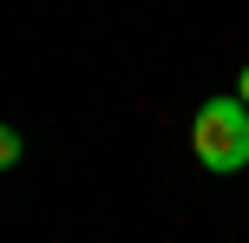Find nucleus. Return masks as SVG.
<instances>
[{
    "label": "nucleus",
    "instance_id": "1",
    "mask_svg": "<svg viewBox=\"0 0 249 243\" xmlns=\"http://www.w3.org/2000/svg\"><path fill=\"white\" fill-rule=\"evenodd\" d=\"M190 151L203 171H243L249 165V105L243 99H210L197 105V125H190Z\"/></svg>",
    "mask_w": 249,
    "mask_h": 243
},
{
    "label": "nucleus",
    "instance_id": "2",
    "mask_svg": "<svg viewBox=\"0 0 249 243\" xmlns=\"http://www.w3.org/2000/svg\"><path fill=\"white\" fill-rule=\"evenodd\" d=\"M0 165H7V171L20 165V131H0Z\"/></svg>",
    "mask_w": 249,
    "mask_h": 243
},
{
    "label": "nucleus",
    "instance_id": "3",
    "mask_svg": "<svg viewBox=\"0 0 249 243\" xmlns=\"http://www.w3.org/2000/svg\"><path fill=\"white\" fill-rule=\"evenodd\" d=\"M236 99H243V105H249V66H243V79H236Z\"/></svg>",
    "mask_w": 249,
    "mask_h": 243
}]
</instances>
